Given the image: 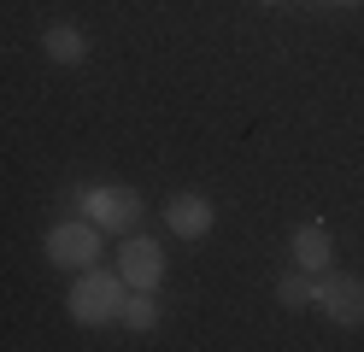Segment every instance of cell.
I'll return each mask as SVG.
<instances>
[{"instance_id": "1", "label": "cell", "mask_w": 364, "mask_h": 352, "mask_svg": "<svg viewBox=\"0 0 364 352\" xmlns=\"http://www.w3.org/2000/svg\"><path fill=\"white\" fill-rule=\"evenodd\" d=\"M124 305H129V282L118 270H77V288L65 299L77 329H106V323H124Z\"/></svg>"}, {"instance_id": "2", "label": "cell", "mask_w": 364, "mask_h": 352, "mask_svg": "<svg viewBox=\"0 0 364 352\" xmlns=\"http://www.w3.org/2000/svg\"><path fill=\"white\" fill-rule=\"evenodd\" d=\"M77 206H82V218L100 223L106 235H129L135 223H141V194L124 188V182H95V188H82Z\"/></svg>"}, {"instance_id": "3", "label": "cell", "mask_w": 364, "mask_h": 352, "mask_svg": "<svg viewBox=\"0 0 364 352\" xmlns=\"http://www.w3.org/2000/svg\"><path fill=\"white\" fill-rule=\"evenodd\" d=\"M100 223H88V218H71V223H53L48 229V258L59 270H88V265H100Z\"/></svg>"}, {"instance_id": "4", "label": "cell", "mask_w": 364, "mask_h": 352, "mask_svg": "<svg viewBox=\"0 0 364 352\" xmlns=\"http://www.w3.org/2000/svg\"><path fill=\"white\" fill-rule=\"evenodd\" d=\"M311 305H317L329 323L358 329V323H364V282L347 276V270H323V276H317V288H311Z\"/></svg>"}, {"instance_id": "5", "label": "cell", "mask_w": 364, "mask_h": 352, "mask_svg": "<svg viewBox=\"0 0 364 352\" xmlns=\"http://www.w3.org/2000/svg\"><path fill=\"white\" fill-rule=\"evenodd\" d=\"M118 276L129 288H159V282H165V247L147 241V235H129L118 247Z\"/></svg>"}, {"instance_id": "6", "label": "cell", "mask_w": 364, "mask_h": 352, "mask_svg": "<svg viewBox=\"0 0 364 352\" xmlns=\"http://www.w3.org/2000/svg\"><path fill=\"white\" fill-rule=\"evenodd\" d=\"M165 223L182 235V241H200V235H212L218 211H212V200H206V194H171V206H165Z\"/></svg>"}, {"instance_id": "7", "label": "cell", "mask_w": 364, "mask_h": 352, "mask_svg": "<svg viewBox=\"0 0 364 352\" xmlns=\"http://www.w3.org/2000/svg\"><path fill=\"white\" fill-rule=\"evenodd\" d=\"M288 247H294V265H300V270H311V276H323V270H329L335 241H329V229H323V223H300Z\"/></svg>"}, {"instance_id": "8", "label": "cell", "mask_w": 364, "mask_h": 352, "mask_svg": "<svg viewBox=\"0 0 364 352\" xmlns=\"http://www.w3.org/2000/svg\"><path fill=\"white\" fill-rule=\"evenodd\" d=\"M41 53H48L53 65H82L88 59V36L77 30V23H48V30H41Z\"/></svg>"}, {"instance_id": "9", "label": "cell", "mask_w": 364, "mask_h": 352, "mask_svg": "<svg viewBox=\"0 0 364 352\" xmlns=\"http://www.w3.org/2000/svg\"><path fill=\"white\" fill-rule=\"evenodd\" d=\"M311 288H317V282H311V270H300V265H294V270L277 282V305H282V311H300V305H311Z\"/></svg>"}, {"instance_id": "10", "label": "cell", "mask_w": 364, "mask_h": 352, "mask_svg": "<svg viewBox=\"0 0 364 352\" xmlns=\"http://www.w3.org/2000/svg\"><path fill=\"white\" fill-rule=\"evenodd\" d=\"M124 323L135 329V335H147V329H159V305H153V288H129V305H124Z\"/></svg>"}, {"instance_id": "11", "label": "cell", "mask_w": 364, "mask_h": 352, "mask_svg": "<svg viewBox=\"0 0 364 352\" xmlns=\"http://www.w3.org/2000/svg\"><path fill=\"white\" fill-rule=\"evenodd\" d=\"M329 6H358V0H329Z\"/></svg>"}, {"instance_id": "12", "label": "cell", "mask_w": 364, "mask_h": 352, "mask_svg": "<svg viewBox=\"0 0 364 352\" xmlns=\"http://www.w3.org/2000/svg\"><path fill=\"white\" fill-rule=\"evenodd\" d=\"M259 6H282V0H259Z\"/></svg>"}]
</instances>
